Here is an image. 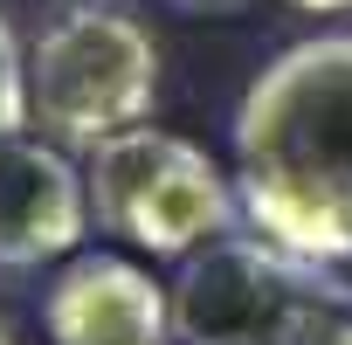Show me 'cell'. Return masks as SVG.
Masks as SVG:
<instances>
[{
  "label": "cell",
  "mask_w": 352,
  "mask_h": 345,
  "mask_svg": "<svg viewBox=\"0 0 352 345\" xmlns=\"http://www.w3.org/2000/svg\"><path fill=\"white\" fill-rule=\"evenodd\" d=\"M235 194L276 249L352 263V35H311L242 90Z\"/></svg>",
  "instance_id": "cell-1"
},
{
  "label": "cell",
  "mask_w": 352,
  "mask_h": 345,
  "mask_svg": "<svg viewBox=\"0 0 352 345\" xmlns=\"http://www.w3.org/2000/svg\"><path fill=\"white\" fill-rule=\"evenodd\" d=\"M159 97V49L131 8L76 0L28 56V104L56 145L97 152L104 138L152 118Z\"/></svg>",
  "instance_id": "cell-2"
},
{
  "label": "cell",
  "mask_w": 352,
  "mask_h": 345,
  "mask_svg": "<svg viewBox=\"0 0 352 345\" xmlns=\"http://www.w3.org/2000/svg\"><path fill=\"white\" fill-rule=\"evenodd\" d=\"M352 297L311 256L276 249L270 235H221L187 256L173 283V338L180 345H311L324 311Z\"/></svg>",
  "instance_id": "cell-3"
},
{
  "label": "cell",
  "mask_w": 352,
  "mask_h": 345,
  "mask_svg": "<svg viewBox=\"0 0 352 345\" xmlns=\"http://www.w3.org/2000/svg\"><path fill=\"white\" fill-rule=\"evenodd\" d=\"M90 214L124 235L145 256H194L201 242L228 235L242 194L228 187V172L194 145L173 138L159 124H131L90 152Z\"/></svg>",
  "instance_id": "cell-4"
},
{
  "label": "cell",
  "mask_w": 352,
  "mask_h": 345,
  "mask_svg": "<svg viewBox=\"0 0 352 345\" xmlns=\"http://www.w3.org/2000/svg\"><path fill=\"white\" fill-rule=\"evenodd\" d=\"M90 228V180L49 138H0V269L69 256Z\"/></svg>",
  "instance_id": "cell-5"
},
{
  "label": "cell",
  "mask_w": 352,
  "mask_h": 345,
  "mask_svg": "<svg viewBox=\"0 0 352 345\" xmlns=\"http://www.w3.org/2000/svg\"><path fill=\"white\" fill-rule=\"evenodd\" d=\"M49 345H166L173 290H159L124 256H69V269L42 297Z\"/></svg>",
  "instance_id": "cell-6"
},
{
  "label": "cell",
  "mask_w": 352,
  "mask_h": 345,
  "mask_svg": "<svg viewBox=\"0 0 352 345\" xmlns=\"http://www.w3.org/2000/svg\"><path fill=\"white\" fill-rule=\"evenodd\" d=\"M35 124V104H28V56L8 28V14H0V138H14Z\"/></svg>",
  "instance_id": "cell-7"
},
{
  "label": "cell",
  "mask_w": 352,
  "mask_h": 345,
  "mask_svg": "<svg viewBox=\"0 0 352 345\" xmlns=\"http://www.w3.org/2000/svg\"><path fill=\"white\" fill-rule=\"evenodd\" d=\"M297 14H352V0H290Z\"/></svg>",
  "instance_id": "cell-8"
},
{
  "label": "cell",
  "mask_w": 352,
  "mask_h": 345,
  "mask_svg": "<svg viewBox=\"0 0 352 345\" xmlns=\"http://www.w3.org/2000/svg\"><path fill=\"white\" fill-rule=\"evenodd\" d=\"M180 8H242V0H180Z\"/></svg>",
  "instance_id": "cell-9"
},
{
  "label": "cell",
  "mask_w": 352,
  "mask_h": 345,
  "mask_svg": "<svg viewBox=\"0 0 352 345\" xmlns=\"http://www.w3.org/2000/svg\"><path fill=\"white\" fill-rule=\"evenodd\" d=\"M0 345H21V338H14V331H8V318H0Z\"/></svg>",
  "instance_id": "cell-10"
}]
</instances>
